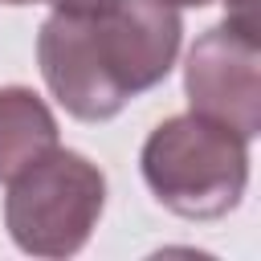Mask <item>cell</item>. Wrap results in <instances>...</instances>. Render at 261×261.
I'll return each mask as SVG.
<instances>
[{
  "instance_id": "1",
  "label": "cell",
  "mask_w": 261,
  "mask_h": 261,
  "mask_svg": "<svg viewBox=\"0 0 261 261\" xmlns=\"http://www.w3.org/2000/svg\"><path fill=\"white\" fill-rule=\"evenodd\" d=\"M139 171L167 212L184 220H220L249 188V139L192 110L171 114L147 135Z\"/></svg>"
},
{
  "instance_id": "2",
  "label": "cell",
  "mask_w": 261,
  "mask_h": 261,
  "mask_svg": "<svg viewBox=\"0 0 261 261\" xmlns=\"http://www.w3.org/2000/svg\"><path fill=\"white\" fill-rule=\"evenodd\" d=\"M106 208V175L82 151L53 147L8 179L4 228L29 257H73Z\"/></svg>"
},
{
  "instance_id": "3",
  "label": "cell",
  "mask_w": 261,
  "mask_h": 261,
  "mask_svg": "<svg viewBox=\"0 0 261 261\" xmlns=\"http://www.w3.org/2000/svg\"><path fill=\"white\" fill-rule=\"evenodd\" d=\"M184 94L192 114L232 126L249 143L261 130V41L257 29L220 20L196 37L184 61Z\"/></svg>"
},
{
  "instance_id": "4",
  "label": "cell",
  "mask_w": 261,
  "mask_h": 261,
  "mask_svg": "<svg viewBox=\"0 0 261 261\" xmlns=\"http://www.w3.org/2000/svg\"><path fill=\"white\" fill-rule=\"evenodd\" d=\"M86 20L94 53L126 102L155 90L171 73L184 41L179 8L163 0H110L86 12Z\"/></svg>"
},
{
  "instance_id": "5",
  "label": "cell",
  "mask_w": 261,
  "mask_h": 261,
  "mask_svg": "<svg viewBox=\"0 0 261 261\" xmlns=\"http://www.w3.org/2000/svg\"><path fill=\"white\" fill-rule=\"evenodd\" d=\"M37 65L61 110L82 122H106L126 106L94 53L86 12L53 8L45 16V24L37 29Z\"/></svg>"
},
{
  "instance_id": "6",
  "label": "cell",
  "mask_w": 261,
  "mask_h": 261,
  "mask_svg": "<svg viewBox=\"0 0 261 261\" xmlns=\"http://www.w3.org/2000/svg\"><path fill=\"white\" fill-rule=\"evenodd\" d=\"M57 147V118L29 86H0V184Z\"/></svg>"
},
{
  "instance_id": "7",
  "label": "cell",
  "mask_w": 261,
  "mask_h": 261,
  "mask_svg": "<svg viewBox=\"0 0 261 261\" xmlns=\"http://www.w3.org/2000/svg\"><path fill=\"white\" fill-rule=\"evenodd\" d=\"M41 4H53V8H61V12H94V8H102V4H110V0H41Z\"/></svg>"
},
{
  "instance_id": "8",
  "label": "cell",
  "mask_w": 261,
  "mask_h": 261,
  "mask_svg": "<svg viewBox=\"0 0 261 261\" xmlns=\"http://www.w3.org/2000/svg\"><path fill=\"white\" fill-rule=\"evenodd\" d=\"M163 4H171V8H208L216 0H163Z\"/></svg>"
},
{
  "instance_id": "9",
  "label": "cell",
  "mask_w": 261,
  "mask_h": 261,
  "mask_svg": "<svg viewBox=\"0 0 261 261\" xmlns=\"http://www.w3.org/2000/svg\"><path fill=\"white\" fill-rule=\"evenodd\" d=\"M0 4H8V8H20V4H41V0H0Z\"/></svg>"
}]
</instances>
